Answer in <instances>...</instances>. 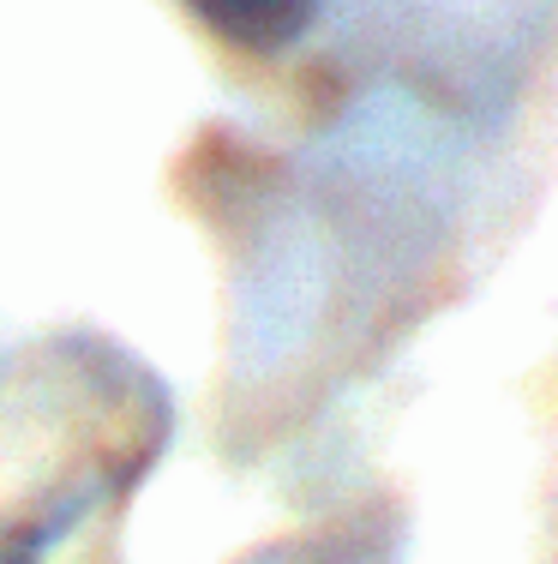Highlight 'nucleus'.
Instances as JSON below:
<instances>
[{
	"mask_svg": "<svg viewBox=\"0 0 558 564\" xmlns=\"http://www.w3.org/2000/svg\"><path fill=\"white\" fill-rule=\"evenodd\" d=\"M186 12L217 43L247 48V55H276L313 24L318 0H186Z\"/></svg>",
	"mask_w": 558,
	"mask_h": 564,
	"instance_id": "f257e3e1",
	"label": "nucleus"
}]
</instances>
